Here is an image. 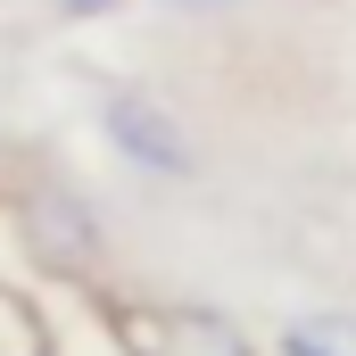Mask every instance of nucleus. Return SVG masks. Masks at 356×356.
<instances>
[{"instance_id":"obj_1","label":"nucleus","mask_w":356,"mask_h":356,"mask_svg":"<svg viewBox=\"0 0 356 356\" xmlns=\"http://www.w3.org/2000/svg\"><path fill=\"white\" fill-rule=\"evenodd\" d=\"M99 332L116 356H257V340L199 298H99Z\"/></svg>"},{"instance_id":"obj_2","label":"nucleus","mask_w":356,"mask_h":356,"mask_svg":"<svg viewBox=\"0 0 356 356\" xmlns=\"http://www.w3.org/2000/svg\"><path fill=\"white\" fill-rule=\"evenodd\" d=\"M17 241H25V257L50 282H91L99 273V216H91L83 191L58 182V175L17 191Z\"/></svg>"},{"instance_id":"obj_3","label":"nucleus","mask_w":356,"mask_h":356,"mask_svg":"<svg viewBox=\"0 0 356 356\" xmlns=\"http://www.w3.org/2000/svg\"><path fill=\"white\" fill-rule=\"evenodd\" d=\"M99 133H108V149L133 166V175L149 182H191V141H182V124L158 108V99H141V91H108L99 99Z\"/></svg>"},{"instance_id":"obj_4","label":"nucleus","mask_w":356,"mask_h":356,"mask_svg":"<svg viewBox=\"0 0 356 356\" xmlns=\"http://www.w3.org/2000/svg\"><path fill=\"white\" fill-rule=\"evenodd\" d=\"M282 356H356V307L290 315V323H282Z\"/></svg>"},{"instance_id":"obj_5","label":"nucleus","mask_w":356,"mask_h":356,"mask_svg":"<svg viewBox=\"0 0 356 356\" xmlns=\"http://www.w3.org/2000/svg\"><path fill=\"white\" fill-rule=\"evenodd\" d=\"M0 356H58L50 323H42V307H33V298H17L8 282H0Z\"/></svg>"},{"instance_id":"obj_6","label":"nucleus","mask_w":356,"mask_h":356,"mask_svg":"<svg viewBox=\"0 0 356 356\" xmlns=\"http://www.w3.org/2000/svg\"><path fill=\"white\" fill-rule=\"evenodd\" d=\"M50 8H58V17H75V25H91V17H116L124 0H50Z\"/></svg>"},{"instance_id":"obj_7","label":"nucleus","mask_w":356,"mask_h":356,"mask_svg":"<svg viewBox=\"0 0 356 356\" xmlns=\"http://www.w3.org/2000/svg\"><path fill=\"white\" fill-rule=\"evenodd\" d=\"M166 8H216V0H166Z\"/></svg>"}]
</instances>
